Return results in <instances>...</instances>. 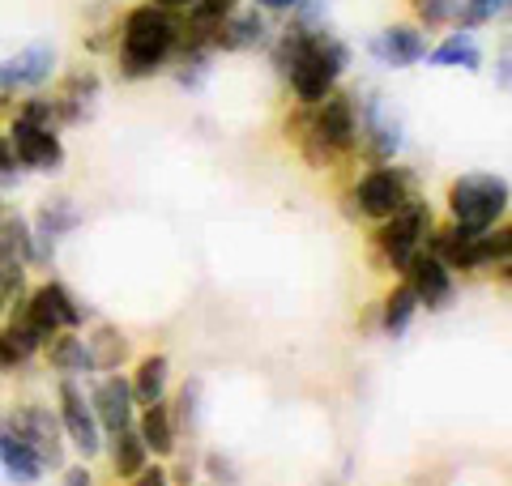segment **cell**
<instances>
[{
    "label": "cell",
    "instance_id": "6da1fadb",
    "mask_svg": "<svg viewBox=\"0 0 512 486\" xmlns=\"http://www.w3.org/2000/svg\"><path fill=\"white\" fill-rule=\"evenodd\" d=\"M175 35H180V9L146 5L128 9L124 18V43H120V73L124 77H150L171 60Z\"/></svg>",
    "mask_w": 512,
    "mask_h": 486
},
{
    "label": "cell",
    "instance_id": "7a4b0ae2",
    "mask_svg": "<svg viewBox=\"0 0 512 486\" xmlns=\"http://www.w3.org/2000/svg\"><path fill=\"white\" fill-rule=\"evenodd\" d=\"M436 226L431 218V205L410 197L402 209H393L389 218H380V231L372 239V252H376V265H393V269H406L410 256L423 248L427 231Z\"/></svg>",
    "mask_w": 512,
    "mask_h": 486
},
{
    "label": "cell",
    "instance_id": "3957f363",
    "mask_svg": "<svg viewBox=\"0 0 512 486\" xmlns=\"http://www.w3.org/2000/svg\"><path fill=\"white\" fill-rule=\"evenodd\" d=\"M448 209H453V222L491 231L508 209V180L487 175V171L461 175V180H453V188H448Z\"/></svg>",
    "mask_w": 512,
    "mask_h": 486
},
{
    "label": "cell",
    "instance_id": "277c9868",
    "mask_svg": "<svg viewBox=\"0 0 512 486\" xmlns=\"http://www.w3.org/2000/svg\"><path fill=\"white\" fill-rule=\"evenodd\" d=\"M350 192H355V214L380 222V218H389L393 209H402L414 197V175L402 171V167H389V162H380V167L367 171Z\"/></svg>",
    "mask_w": 512,
    "mask_h": 486
},
{
    "label": "cell",
    "instance_id": "5b68a950",
    "mask_svg": "<svg viewBox=\"0 0 512 486\" xmlns=\"http://www.w3.org/2000/svg\"><path fill=\"white\" fill-rule=\"evenodd\" d=\"M9 141H13V154H18V167H26V171H60L64 167L60 137L52 133V128L26 120L22 111L9 124Z\"/></svg>",
    "mask_w": 512,
    "mask_h": 486
},
{
    "label": "cell",
    "instance_id": "8992f818",
    "mask_svg": "<svg viewBox=\"0 0 512 486\" xmlns=\"http://www.w3.org/2000/svg\"><path fill=\"white\" fill-rule=\"evenodd\" d=\"M9 423L30 448L39 452L43 469L47 465L60 469L64 465V427H60V418L52 410H43V405H18V410L9 414Z\"/></svg>",
    "mask_w": 512,
    "mask_h": 486
},
{
    "label": "cell",
    "instance_id": "52a82bcc",
    "mask_svg": "<svg viewBox=\"0 0 512 486\" xmlns=\"http://www.w3.org/2000/svg\"><path fill=\"white\" fill-rule=\"evenodd\" d=\"M60 427H64V435H69V440L77 444V452H82V457H99V452H103L99 418H94L86 393H82V388H77L73 380L60 384Z\"/></svg>",
    "mask_w": 512,
    "mask_h": 486
},
{
    "label": "cell",
    "instance_id": "ba28073f",
    "mask_svg": "<svg viewBox=\"0 0 512 486\" xmlns=\"http://www.w3.org/2000/svg\"><path fill=\"white\" fill-rule=\"evenodd\" d=\"M312 128H316V137L325 141L338 158H342V154H350V150H355V141H359V116H355V103H350L346 94L333 90L329 99H320V103H316Z\"/></svg>",
    "mask_w": 512,
    "mask_h": 486
},
{
    "label": "cell",
    "instance_id": "9c48e42d",
    "mask_svg": "<svg viewBox=\"0 0 512 486\" xmlns=\"http://www.w3.org/2000/svg\"><path fill=\"white\" fill-rule=\"evenodd\" d=\"M402 273H406V282L414 286L419 303H427L431 312H436V307H448V303H453V269H444L427 248L414 252V256H410V265H406Z\"/></svg>",
    "mask_w": 512,
    "mask_h": 486
},
{
    "label": "cell",
    "instance_id": "30bf717a",
    "mask_svg": "<svg viewBox=\"0 0 512 486\" xmlns=\"http://www.w3.org/2000/svg\"><path fill=\"white\" fill-rule=\"evenodd\" d=\"M90 410L99 418V431H107V435H120L124 427H133V388H128V380L120 371L94 388Z\"/></svg>",
    "mask_w": 512,
    "mask_h": 486
},
{
    "label": "cell",
    "instance_id": "8fae6325",
    "mask_svg": "<svg viewBox=\"0 0 512 486\" xmlns=\"http://www.w3.org/2000/svg\"><path fill=\"white\" fill-rule=\"evenodd\" d=\"M56 73V47H26L22 56H13L0 64V81H5L9 90H30V86H43V81H52Z\"/></svg>",
    "mask_w": 512,
    "mask_h": 486
},
{
    "label": "cell",
    "instance_id": "7c38bea8",
    "mask_svg": "<svg viewBox=\"0 0 512 486\" xmlns=\"http://www.w3.org/2000/svg\"><path fill=\"white\" fill-rule=\"evenodd\" d=\"M359 124H363V141H367V162H376L380 167V162H389L397 150H402V128L393 124V116H384L380 99L363 103Z\"/></svg>",
    "mask_w": 512,
    "mask_h": 486
},
{
    "label": "cell",
    "instance_id": "4fadbf2b",
    "mask_svg": "<svg viewBox=\"0 0 512 486\" xmlns=\"http://www.w3.org/2000/svg\"><path fill=\"white\" fill-rule=\"evenodd\" d=\"M0 465H5V474L18 478V482H39L43 478L39 452L30 448L18 431H13L9 418H0Z\"/></svg>",
    "mask_w": 512,
    "mask_h": 486
},
{
    "label": "cell",
    "instance_id": "5bb4252c",
    "mask_svg": "<svg viewBox=\"0 0 512 486\" xmlns=\"http://www.w3.org/2000/svg\"><path fill=\"white\" fill-rule=\"evenodd\" d=\"M372 52L393 69H406V64H419L427 56V39L414 26H389L380 39H372Z\"/></svg>",
    "mask_w": 512,
    "mask_h": 486
},
{
    "label": "cell",
    "instance_id": "9a60e30c",
    "mask_svg": "<svg viewBox=\"0 0 512 486\" xmlns=\"http://www.w3.org/2000/svg\"><path fill=\"white\" fill-rule=\"evenodd\" d=\"M286 81H291V90H295V99L299 103H320V99H329L333 86H338V77H333L325 64L312 60V56H299L291 69H286Z\"/></svg>",
    "mask_w": 512,
    "mask_h": 486
},
{
    "label": "cell",
    "instance_id": "2e32d148",
    "mask_svg": "<svg viewBox=\"0 0 512 486\" xmlns=\"http://www.w3.org/2000/svg\"><path fill=\"white\" fill-rule=\"evenodd\" d=\"M265 39V18L261 13H244V18H235L227 13L218 26H214V52H248Z\"/></svg>",
    "mask_w": 512,
    "mask_h": 486
},
{
    "label": "cell",
    "instance_id": "e0dca14e",
    "mask_svg": "<svg viewBox=\"0 0 512 486\" xmlns=\"http://www.w3.org/2000/svg\"><path fill=\"white\" fill-rule=\"evenodd\" d=\"M167 376H171V363L167 354H146L137 367V376L128 380V388H133V405H154L167 397Z\"/></svg>",
    "mask_w": 512,
    "mask_h": 486
},
{
    "label": "cell",
    "instance_id": "ac0fdd59",
    "mask_svg": "<svg viewBox=\"0 0 512 486\" xmlns=\"http://www.w3.org/2000/svg\"><path fill=\"white\" fill-rule=\"evenodd\" d=\"M137 435L154 457H171L175 452V423H171V410L163 401L146 405V414H141V423H137Z\"/></svg>",
    "mask_w": 512,
    "mask_h": 486
},
{
    "label": "cell",
    "instance_id": "d6986e66",
    "mask_svg": "<svg viewBox=\"0 0 512 486\" xmlns=\"http://www.w3.org/2000/svg\"><path fill=\"white\" fill-rule=\"evenodd\" d=\"M47 363H52L60 376H77V371H94V363H90V350H86V342L77 333H52L47 337Z\"/></svg>",
    "mask_w": 512,
    "mask_h": 486
},
{
    "label": "cell",
    "instance_id": "ffe728a7",
    "mask_svg": "<svg viewBox=\"0 0 512 486\" xmlns=\"http://www.w3.org/2000/svg\"><path fill=\"white\" fill-rule=\"evenodd\" d=\"M0 252L18 256L22 265H35V231L26 226L18 209H0Z\"/></svg>",
    "mask_w": 512,
    "mask_h": 486
},
{
    "label": "cell",
    "instance_id": "44dd1931",
    "mask_svg": "<svg viewBox=\"0 0 512 486\" xmlns=\"http://www.w3.org/2000/svg\"><path fill=\"white\" fill-rule=\"evenodd\" d=\"M86 350H90V363L99 371H120L128 363V337L120 329H111V324H103V329H94L86 337Z\"/></svg>",
    "mask_w": 512,
    "mask_h": 486
},
{
    "label": "cell",
    "instance_id": "7402d4cb",
    "mask_svg": "<svg viewBox=\"0 0 512 486\" xmlns=\"http://www.w3.org/2000/svg\"><path fill=\"white\" fill-rule=\"evenodd\" d=\"M427 64H436V69H478L483 64V52H478V43L470 35H448L436 52H427L423 56Z\"/></svg>",
    "mask_w": 512,
    "mask_h": 486
},
{
    "label": "cell",
    "instance_id": "603a6c76",
    "mask_svg": "<svg viewBox=\"0 0 512 486\" xmlns=\"http://www.w3.org/2000/svg\"><path fill=\"white\" fill-rule=\"evenodd\" d=\"M414 312H419V295H414V286H410V282L393 286V290H389V299H384V312H380V324H384V333L402 337V333L410 329Z\"/></svg>",
    "mask_w": 512,
    "mask_h": 486
},
{
    "label": "cell",
    "instance_id": "cb8c5ba5",
    "mask_svg": "<svg viewBox=\"0 0 512 486\" xmlns=\"http://www.w3.org/2000/svg\"><path fill=\"white\" fill-rule=\"evenodd\" d=\"M111 461H116V478H137V469L150 461V448L141 444L137 427H124L120 435H111Z\"/></svg>",
    "mask_w": 512,
    "mask_h": 486
},
{
    "label": "cell",
    "instance_id": "d4e9b609",
    "mask_svg": "<svg viewBox=\"0 0 512 486\" xmlns=\"http://www.w3.org/2000/svg\"><path fill=\"white\" fill-rule=\"evenodd\" d=\"M235 5H239V0H192L184 26L197 30L201 39H210V47H214V26L227 18V13H235Z\"/></svg>",
    "mask_w": 512,
    "mask_h": 486
},
{
    "label": "cell",
    "instance_id": "484cf974",
    "mask_svg": "<svg viewBox=\"0 0 512 486\" xmlns=\"http://www.w3.org/2000/svg\"><path fill=\"white\" fill-rule=\"evenodd\" d=\"M77 226V209L69 201H52V205H43V214H39V235L47 239H60V235H69Z\"/></svg>",
    "mask_w": 512,
    "mask_h": 486
},
{
    "label": "cell",
    "instance_id": "4316f807",
    "mask_svg": "<svg viewBox=\"0 0 512 486\" xmlns=\"http://www.w3.org/2000/svg\"><path fill=\"white\" fill-rule=\"evenodd\" d=\"M508 13V0H461L457 5V18L453 22H466V26H487L495 18Z\"/></svg>",
    "mask_w": 512,
    "mask_h": 486
},
{
    "label": "cell",
    "instance_id": "83f0119b",
    "mask_svg": "<svg viewBox=\"0 0 512 486\" xmlns=\"http://www.w3.org/2000/svg\"><path fill=\"white\" fill-rule=\"evenodd\" d=\"M43 295H47V303H52V312H56V320H60V329H77L86 316H82V307L73 303V295L64 290L60 282H47L43 286Z\"/></svg>",
    "mask_w": 512,
    "mask_h": 486
},
{
    "label": "cell",
    "instance_id": "f1b7e54d",
    "mask_svg": "<svg viewBox=\"0 0 512 486\" xmlns=\"http://www.w3.org/2000/svg\"><path fill=\"white\" fill-rule=\"evenodd\" d=\"M0 295H5V299L30 295V290H26V265L18 261V256H5V252H0Z\"/></svg>",
    "mask_w": 512,
    "mask_h": 486
},
{
    "label": "cell",
    "instance_id": "f546056e",
    "mask_svg": "<svg viewBox=\"0 0 512 486\" xmlns=\"http://www.w3.org/2000/svg\"><path fill=\"white\" fill-rule=\"evenodd\" d=\"M457 5L461 0H414V13H419V22H427V26H448L457 18Z\"/></svg>",
    "mask_w": 512,
    "mask_h": 486
},
{
    "label": "cell",
    "instance_id": "4dcf8cb0",
    "mask_svg": "<svg viewBox=\"0 0 512 486\" xmlns=\"http://www.w3.org/2000/svg\"><path fill=\"white\" fill-rule=\"evenodd\" d=\"M171 423L175 427H192V423H197V384H184L180 388V410L171 414Z\"/></svg>",
    "mask_w": 512,
    "mask_h": 486
},
{
    "label": "cell",
    "instance_id": "1f68e13d",
    "mask_svg": "<svg viewBox=\"0 0 512 486\" xmlns=\"http://www.w3.org/2000/svg\"><path fill=\"white\" fill-rule=\"evenodd\" d=\"M22 116L35 120V124H43V128H52V124H56V103H52V99H26V103H22Z\"/></svg>",
    "mask_w": 512,
    "mask_h": 486
},
{
    "label": "cell",
    "instance_id": "d6a6232c",
    "mask_svg": "<svg viewBox=\"0 0 512 486\" xmlns=\"http://www.w3.org/2000/svg\"><path fill=\"white\" fill-rule=\"evenodd\" d=\"M26 363V354L18 350V342H13V337L0 329V371H18Z\"/></svg>",
    "mask_w": 512,
    "mask_h": 486
},
{
    "label": "cell",
    "instance_id": "836d02e7",
    "mask_svg": "<svg viewBox=\"0 0 512 486\" xmlns=\"http://www.w3.org/2000/svg\"><path fill=\"white\" fill-rule=\"evenodd\" d=\"M0 175H18V154H13L9 133H0Z\"/></svg>",
    "mask_w": 512,
    "mask_h": 486
},
{
    "label": "cell",
    "instance_id": "e575fe53",
    "mask_svg": "<svg viewBox=\"0 0 512 486\" xmlns=\"http://www.w3.org/2000/svg\"><path fill=\"white\" fill-rule=\"evenodd\" d=\"M133 482H141V486L167 482V469H158V465H150V461H146V465H141V469H137V478H133Z\"/></svg>",
    "mask_w": 512,
    "mask_h": 486
},
{
    "label": "cell",
    "instance_id": "d590c367",
    "mask_svg": "<svg viewBox=\"0 0 512 486\" xmlns=\"http://www.w3.org/2000/svg\"><path fill=\"white\" fill-rule=\"evenodd\" d=\"M256 5L269 9V13H291V9L299 5V0H256Z\"/></svg>",
    "mask_w": 512,
    "mask_h": 486
},
{
    "label": "cell",
    "instance_id": "8d00e7d4",
    "mask_svg": "<svg viewBox=\"0 0 512 486\" xmlns=\"http://www.w3.org/2000/svg\"><path fill=\"white\" fill-rule=\"evenodd\" d=\"M64 482H69V486H90V469H69Z\"/></svg>",
    "mask_w": 512,
    "mask_h": 486
},
{
    "label": "cell",
    "instance_id": "74e56055",
    "mask_svg": "<svg viewBox=\"0 0 512 486\" xmlns=\"http://www.w3.org/2000/svg\"><path fill=\"white\" fill-rule=\"evenodd\" d=\"M9 99H13V90L5 86V81H0V116H5V111H9Z\"/></svg>",
    "mask_w": 512,
    "mask_h": 486
},
{
    "label": "cell",
    "instance_id": "f35d334b",
    "mask_svg": "<svg viewBox=\"0 0 512 486\" xmlns=\"http://www.w3.org/2000/svg\"><path fill=\"white\" fill-rule=\"evenodd\" d=\"M154 5H163V9H188L192 0H154Z\"/></svg>",
    "mask_w": 512,
    "mask_h": 486
}]
</instances>
